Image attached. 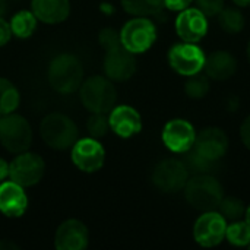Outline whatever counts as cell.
Listing matches in <instances>:
<instances>
[{
    "label": "cell",
    "instance_id": "obj_1",
    "mask_svg": "<svg viewBox=\"0 0 250 250\" xmlns=\"http://www.w3.org/2000/svg\"><path fill=\"white\" fill-rule=\"evenodd\" d=\"M183 190L188 204L202 212L217 209L224 198V189L212 174H195L189 177Z\"/></svg>",
    "mask_w": 250,
    "mask_h": 250
},
{
    "label": "cell",
    "instance_id": "obj_3",
    "mask_svg": "<svg viewBox=\"0 0 250 250\" xmlns=\"http://www.w3.org/2000/svg\"><path fill=\"white\" fill-rule=\"evenodd\" d=\"M79 97L83 107L91 113H110L117 100V91L110 78L91 76L79 86Z\"/></svg>",
    "mask_w": 250,
    "mask_h": 250
},
{
    "label": "cell",
    "instance_id": "obj_36",
    "mask_svg": "<svg viewBox=\"0 0 250 250\" xmlns=\"http://www.w3.org/2000/svg\"><path fill=\"white\" fill-rule=\"evenodd\" d=\"M18 249V246L12 242H7V240H1L0 242V250H12Z\"/></svg>",
    "mask_w": 250,
    "mask_h": 250
},
{
    "label": "cell",
    "instance_id": "obj_2",
    "mask_svg": "<svg viewBox=\"0 0 250 250\" xmlns=\"http://www.w3.org/2000/svg\"><path fill=\"white\" fill-rule=\"evenodd\" d=\"M48 83L60 94H70L79 89L83 79L81 60L69 53L56 56L48 66Z\"/></svg>",
    "mask_w": 250,
    "mask_h": 250
},
{
    "label": "cell",
    "instance_id": "obj_34",
    "mask_svg": "<svg viewBox=\"0 0 250 250\" xmlns=\"http://www.w3.org/2000/svg\"><path fill=\"white\" fill-rule=\"evenodd\" d=\"M12 35V28L10 23H7L1 16H0V45H4Z\"/></svg>",
    "mask_w": 250,
    "mask_h": 250
},
{
    "label": "cell",
    "instance_id": "obj_35",
    "mask_svg": "<svg viewBox=\"0 0 250 250\" xmlns=\"http://www.w3.org/2000/svg\"><path fill=\"white\" fill-rule=\"evenodd\" d=\"M7 176H9V164L3 158H0V182H3Z\"/></svg>",
    "mask_w": 250,
    "mask_h": 250
},
{
    "label": "cell",
    "instance_id": "obj_39",
    "mask_svg": "<svg viewBox=\"0 0 250 250\" xmlns=\"http://www.w3.org/2000/svg\"><path fill=\"white\" fill-rule=\"evenodd\" d=\"M246 53H248V60H249L250 63V40L249 42H248V50H246Z\"/></svg>",
    "mask_w": 250,
    "mask_h": 250
},
{
    "label": "cell",
    "instance_id": "obj_41",
    "mask_svg": "<svg viewBox=\"0 0 250 250\" xmlns=\"http://www.w3.org/2000/svg\"><path fill=\"white\" fill-rule=\"evenodd\" d=\"M248 248H249V249H250V243H249V246H248Z\"/></svg>",
    "mask_w": 250,
    "mask_h": 250
},
{
    "label": "cell",
    "instance_id": "obj_28",
    "mask_svg": "<svg viewBox=\"0 0 250 250\" xmlns=\"http://www.w3.org/2000/svg\"><path fill=\"white\" fill-rule=\"evenodd\" d=\"M209 88H211L209 78H208V75H202V72L198 75L189 76V79L185 85V91H186L188 97L193 98V100L204 98L209 92Z\"/></svg>",
    "mask_w": 250,
    "mask_h": 250
},
{
    "label": "cell",
    "instance_id": "obj_15",
    "mask_svg": "<svg viewBox=\"0 0 250 250\" xmlns=\"http://www.w3.org/2000/svg\"><path fill=\"white\" fill-rule=\"evenodd\" d=\"M193 149L212 161H220L229 151V138L220 127H207L196 133Z\"/></svg>",
    "mask_w": 250,
    "mask_h": 250
},
{
    "label": "cell",
    "instance_id": "obj_10",
    "mask_svg": "<svg viewBox=\"0 0 250 250\" xmlns=\"http://www.w3.org/2000/svg\"><path fill=\"white\" fill-rule=\"evenodd\" d=\"M45 171V164L42 158L32 152H21L9 164V177L12 182L21 185L22 188H29L37 185Z\"/></svg>",
    "mask_w": 250,
    "mask_h": 250
},
{
    "label": "cell",
    "instance_id": "obj_23",
    "mask_svg": "<svg viewBox=\"0 0 250 250\" xmlns=\"http://www.w3.org/2000/svg\"><path fill=\"white\" fill-rule=\"evenodd\" d=\"M217 16L221 29L227 34H239L245 28V16L239 9L224 7Z\"/></svg>",
    "mask_w": 250,
    "mask_h": 250
},
{
    "label": "cell",
    "instance_id": "obj_7",
    "mask_svg": "<svg viewBox=\"0 0 250 250\" xmlns=\"http://www.w3.org/2000/svg\"><path fill=\"white\" fill-rule=\"evenodd\" d=\"M207 56L196 42H179L168 50V64L182 76H193L204 70Z\"/></svg>",
    "mask_w": 250,
    "mask_h": 250
},
{
    "label": "cell",
    "instance_id": "obj_25",
    "mask_svg": "<svg viewBox=\"0 0 250 250\" xmlns=\"http://www.w3.org/2000/svg\"><path fill=\"white\" fill-rule=\"evenodd\" d=\"M185 164H186L189 173L192 171L195 174H212L217 170L218 161H212L192 148L190 151L186 152Z\"/></svg>",
    "mask_w": 250,
    "mask_h": 250
},
{
    "label": "cell",
    "instance_id": "obj_13",
    "mask_svg": "<svg viewBox=\"0 0 250 250\" xmlns=\"http://www.w3.org/2000/svg\"><path fill=\"white\" fill-rule=\"evenodd\" d=\"M208 16L198 7H188L176 18V32L186 42H199L208 34Z\"/></svg>",
    "mask_w": 250,
    "mask_h": 250
},
{
    "label": "cell",
    "instance_id": "obj_33",
    "mask_svg": "<svg viewBox=\"0 0 250 250\" xmlns=\"http://www.w3.org/2000/svg\"><path fill=\"white\" fill-rule=\"evenodd\" d=\"M240 138H242V142H243V145L250 149V116H248L245 120H243V123H242V126H240Z\"/></svg>",
    "mask_w": 250,
    "mask_h": 250
},
{
    "label": "cell",
    "instance_id": "obj_14",
    "mask_svg": "<svg viewBox=\"0 0 250 250\" xmlns=\"http://www.w3.org/2000/svg\"><path fill=\"white\" fill-rule=\"evenodd\" d=\"M104 70L113 81H127L136 72V59L123 45L107 50L104 57Z\"/></svg>",
    "mask_w": 250,
    "mask_h": 250
},
{
    "label": "cell",
    "instance_id": "obj_20",
    "mask_svg": "<svg viewBox=\"0 0 250 250\" xmlns=\"http://www.w3.org/2000/svg\"><path fill=\"white\" fill-rule=\"evenodd\" d=\"M32 13L44 23L63 22L70 13L69 0H32Z\"/></svg>",
    "mask_w": 250,
    "mask_h": 250
},
{
    "label": "cell",
    "instance_id": "obj_37",
    "mask_svg": "<svg viewBox=\"0 0 250 250\" xmlns=\"http://www.w3.org/2000/svg\"><path fill=\"white\" fill-rule=\"evenodd\" d=\"M233 1L239 7H250V0H233Z\"/></svg>",
    "mask_w": 250,
    "mask_h": 250
},
{
    "label": "cell",
    "instance_id": "obj_6",
    "mask_svg": "<svg viewBox=\"0 0 250 250\" xmlns=\"http://www.w3.org/2000/svg\"><path fill=\"white\" fill-rule=\"evenodd\" d=\"M0 142L9 152H25L32 142V130L28 120L19 114H4L0 119Z\"/></svg>",
    "mask_w": 250,
    "mask_h": 250
},
{
    "label": "cell",
    "instance_id": "obj_19",
    "mask_svg": "<svg viewBox=\"0 0 250 250\" xmlns=\"http://www.w3.org/2000/svg\"><path fill=\"white\" fill-rule=\"evenodd\" d=\"M204 70L209 79L226 81L237 72V60L230 51L218 50L207 56Z\"/></svg>",
    "mask_w": 250,
    "mask_h": 250
},
{
    "label": "cell",
    "instance_id": "obj_5",
    "mask_svg": "<svg viewBox=\"0 0 250 250\" xmlns=\"http://www.w3.org/2000/svg\"><path fill=\"white\" fill-rule=\"evenodd\" d=\"M122 45L133 54L148 51L157 40V28L146 16L127 21L120 31Z\"/></svg>",
    "mask_w": 250,
    "mask_h": 250
},
{
    "label": "cell",
    "instance_id": "obj_16",
    "mask_svg": "<svg viewBox=\"0 0 250 250\" xmlns=\"http://www.w3.org/2000/svg\"><path fill=\"white\" fill-rule=\"evenodd\" d=\"M89 234L83 223L67 220L56 231L54 246L57 250H83L88 246Z\"/></svg>",
    "mask_w": 250,
    "mask_h": 250
},
{
    "label": "cell",
    "instance_id": "obj_21",
    "mask_svg": "<svg viewBox=\"0 0 250 250\" xmlns=\"http://www.w3.org/2000/svg\"><path fill=\"white\" fill-rule=\"evenodd\" d=\"M123 9L133 16H158L164 10V0H122Z\"/></svg>",
    "mask_w": 250,
    "mask_h": 250
},
{
    "label": "cell",
    "instance_id": "obj_22",
    "mask_svg": "<svg viewBox=\"0 0 250 250\" xmlns=\"http://www.w3.org/2000/svg\"><path fill=\"white\" fill-rule=\"evenodd\" d=\"M10 28L12 34H15L18 38H28L37 29V18L32 10H21L12 18Z\"/></svg>",
    "mask_w": 250,
    "mask_h": 250
},
{
    "label": "cell",
    "instance_id": "obj_17",
    "mask_svg": "<svg viewBox=\"0 0 250 250\" xmlns=\"http://www.w3.org/2000/svg\"><path fill=\"white\" fill-rule=\"evenodd\" d=\"M110 129L120 138H132L142 129L141 114L130 105L113 107L108 116Z\"/></svg>",
    "mask_w": 250,
    "mask_h": 250
},
{
    "label": "cell",
    "instance_id": "obj_38",
    "mask_svg": "<svg viewBox=\"0 0 250 250\" xmlns=\"http://www.w3.org/2000/svg\"><path fill=\"white\" fill-rule=\"evenodd\" d=\"M245 221L248 223V226L250 227V205L246 208V212H245Z\"/></svg>",
    "mask_w": 250,
    "mask_h": 250
},
{
    "label": "cell",
    "instance_id": "obj_18",
    "mask_svg": "<svg viewBox=\"0 0 250 250\" xmlns=\"http://www.w3.org/2000/svg\"><path fill=\"white\" fill-rule=\"evenodd\" d=\"M28 208V198L23 188L15 182L0 185V211L6 217H21Z\"/></svg>",
    "mask_w": 250,
    "mask_h": 250
},
{
    "label": "cell",
    "instance_id": "obj_24",
    "mask_svg": "<svg viewBox=\"0 0 250 250\" xmlns=\"http://www.w3.org/2000/svg\"><path fill=\"white\" fill-rule=\"evenodd\" d=\"M19 105V92L15 88V85L4 79L0 78V114H10L13 113Z\"/></svg>",
    "mask_w": 250,
    "mask_h": 250
},
{
    "label": "cell",
    "instance_id": "obj_9",
    "mask_svg": "<svg viewBox=\"0 0 250 250\" xmlns=\"http://www.w3.org/2000/svg\"><path fill=\"white\" fill-rule=\"evenodd\" d=\"M227 220L218 211H205L195 221L193 239L202 248H215L226 239Z\"/></svg>",
    "mask_w": 250,
    "mask_h": 250
},
{
    "label": "cell",
    "instance_id": "obj_11",
    "mask_svg": "<svg viewBox=\"0 0 250 250\" xmlns=\"http://www.w3.org/2000/svg\"><path fill=\"white\" fill-rule=\"evenodd\" d=\"M163 142L167 149L174 154H186L195 145L196 130L193 125L185 119H173L163 129Z\"/></svg>",
    "mask_w": 250,
    "mask_h": 250
},
{
    "label": "cell",
    "instance_id": "obj_4",
    "mask_svg": "<svg viewBox=\"0 0 250 250\" xmlns=\"http://www.w3.org/2000/svg\"><path fill=\"white\" fill-rule=\"evenodd\" d=\"M40 135L50 148L63 151L73 146L76 142L78 127L66 114L51 113L42 119L40 125Z\"/></svg>",
    "mask_w": 250,
    "mask_h": 250
},
{
    "label": "cell",
    "instance_id": "obj_8",
    "mask_svg": "<svg viewBox=\"0 0 250 250\" xmlns=\"http://www.w3.org/2000/svg\"><path fill=\"white\" fill-rule=\"evenodd\" d=\"M189 180V170L185 161L168 158L163 160L152 173V182L163 193H177L185 189Z\"/></svg>",
    "mask_w": 250,
    "mask_h": 250
},
{
    "label": "cell",
    "instance_id": "obj_29",
    "mask_svg": "<svg viewBox=\"0 0 250 250\" xmlns=\"http://www.w3.org/2000/svg\"><path fill=\"white\" fill-rule=\"evenodd\" d=\"M88 132L94 138H101L105 136L107 132L110 130V122L105 113H92V116L88 119L86 123Z\"/></svg>",
    "mask_w": 250,
    "mask_h": 250
},
{
    "label": "cell",
    "instance_id": "obj_12",
    "mask_svg": "<svg viewBox=\"0 0 250 250\" xmlns=\"http://www.w3.org/2000/svg\"><path fill=\"white\" fill-rule=\"evenodd\" d=\"M72 161L79 170L94 173L103 167L105 161V151L95 138H85L73 144Z\"/></svg>",
    "mask_w": 250,
    "mask_h": 250
},
{
    "label": "cell",
    "instance_id": "obj_30",
    "mask_svg": "<svg viewBox=\"0 0 250 250\" xmlns=\"http://www.w3.org/2000/svg\"><path fill=\"white\" fill-rule=\"evenodd\" d=\"M100 44L107 50H111L114 47L122 45V40H120V32H117L113 28H104L100 32Z\"/></svg>",
    "mask_w": 250,
    "mask_h": 250
},
{
    "label": "cell",
    "instance_id": "obj_31",
    "mask_svg": "<svg viewBox=\"0 0 250 250\" xmlns=\"http://www.w3.org/2000/svg\"><path fill=\"white\" fill-rule=\"evenodd\" d=\"M196 7L208 18L217 16L224 9V0H195Z\"/></svg>",
    "mask_w": 250,
    "mask_h": 250
},
{
    "label": "cell",
    "instance_id": "obj_40",
    "mask_svg": "<svg viewBox=\"0 0 250 250\" xmlns=\"http://www.w3.org/2000/svg\"><path fill=\"white\" fill-rule=\"evenodd\" d=\"M0 12H1V1H0Z\"/></svg>",
    "mask_w": 250,
    "mask_h": 250
},
{
    "label": "cell",
    "instance_id": "obj_32",
    "mask_svg": "<svg viewBox=\"0 0 250 250\" xmlns=\"http://www.w3.org/2000/svg\"><path fill=\"white\" fill-rule=\"evenodd\" d=\"M193 0H164V6L173 12H182L192 4Z\"/></svg>",
    "mask_w": 250,
    "mask_h": 250
},
{
    "label": "cell",
    "instance_id": "obj_26",
    "mask_svg": "<svg viewBox=\"0 0 250 250\" xmlns=\"http://www.w3.org/2000/svg\"><path fill=\"white\" fill-rule=\"evenodd\" d=\"M218 212L230 223L233 221H239V220H245V212H246V207L243 204V201H240L239 198L234 196H224L218 205Z\"/></svg>",
    "mask_w": 250,
    "mask_h": 250
},
{
    "label": "cell",
    "instance_id": "obj_27",
    "mask_svg": "<svg viewBox=\"0 0 250 250\" xmlns=\"http://www.w3.org/2000/svg\"><path fill=\"white\" fill-rule=\"evenodd\" d=\"M226 239L229 243L237 248L249 246L250 243V227L245 220L233 221L227 226L226 230Z\"/></svg>",
    "mask_w": 250,
    "mask_h": 250
}]
</instances>
